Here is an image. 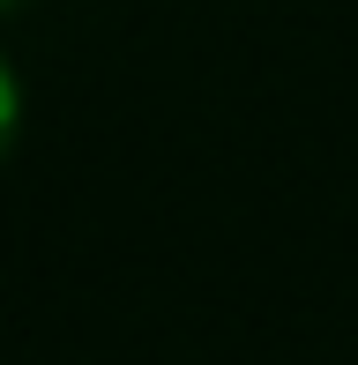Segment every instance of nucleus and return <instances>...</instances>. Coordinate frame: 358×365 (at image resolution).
<instances>
[{"label": "nucleus", "instance_id": "f257e3e1", "mask_svg": "<svg viewBox=\"0 0 358 365\" xmlns=\"http://www.w3.org/2000/svg\"><path fill=\"white\" fill-rule=\"evenodd\" d=\"M15 135H23V82H15V68H8V53H0V164H8V149H15Z\"/></svg>", "mask_w": 358, "mask_h": 365}, {"label": "nucleus", "instance_id": "f03ea898", "mask_svg": "<svg viewBox=\"0 0 358 365\" xmlns=\"http://www.w3.org/2000/svg\"><path fill=\"white\" fill-rule=\"evenodd\" d=\"M15 8H23V0H0V15H15Z\"/></svg>", "mask_w": 358, "mask_h": 365}]
</instances>
